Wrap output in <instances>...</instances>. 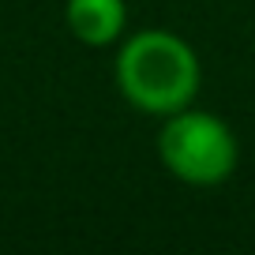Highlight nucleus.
Listing matches in <instances>:
<instances>
[{
  "instance_id": "f257e3e1",
  "label": "nucleus",
  "mask_w": 255,
  "mask_h": 255,
  "mask_svg": "<svg viewBox=\"0 0 255 255\" xmlns=\"http://www.w3.org/2000/svg\"><path fill=\"white\" fill-rule=\"evenodd\" d=\"M113 79L131 109L146 117H169L195 102L203 87V64L191 41L180 34L139 30L117 41Z\"/></svg>"
},
{
  "instance_id": "f03ea898",
  "label": "nucleus",
  "mask_w": 255,
  "mask_h": 255,
  "mask_svg": "<svg viewBox=\"0 0 255 255\" xmlns=\"http://www.w3.org/2000/svg\"><path fill=\"white\" fill-rule=\"evenodd\" d=\"M158 158L180 184L214 188V184H225L237 173L240 143L222 117L188 105L180 113L161 117Z\"/></svg>"
},
{
  "instance_id": "7ed1b4c3",
  "label": "nucleus",
  "mask_w": 255,
  "mask_h": 255,
  "mask_svg": "<svg viewBox=\"0 0 255 255\" xmlns=\"http://www.w3.org/2000/svg\"><path fill=\"white\" fill-rule=\"evenodd\" d=\"M64 23L87 49L117 45L128 26V0H64Z\"/></svg>"
}]
</instances>
